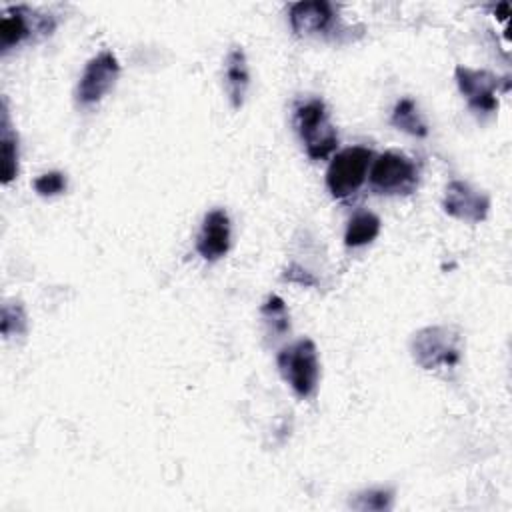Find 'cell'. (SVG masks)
Returning a JSON list of instances; mask_svg holds the SVG:
<instances>
[{
	"instance_id": "obj_6",
	"label": "cell",
	"mask_w": 512,
	"mask_h": 512,
	"mask_svg": "<svg viewBox=\"0 0 512 512\" xmlns=\"http://www.w3.org/2000/svg\"><path fill=\"white\" fill-rule=\"evenodd\" d=\"M454 78L460 94L466 98L468 106L478 114H492L498 108L496 92L508 90V78H498L490 70H476L468 66H456Z\"/></svg>"
},
{
	"instance_id": "obj_7",
	"label": "cell",
	"mask_w": 512,
	"mask_h": 512,
	"mask_svg": "<svg viewBox=\"0 0 512 512\" xmlns=\"http://www.w3.org/2000/svg\"><path fill=\"white\" fill-rule=\"evenodd\" d=\"M118 74V58L110 50H104L98 56L90 58L76 86V104L82 108L98 104L104 98V94L114 86Z\"/></svg>"
},
{
	"instance_id": "obj_16",
	"label": "cell",
	"mask_w": 512,
	"mask_h": 512,
	"mask_svg": "<svg viewBox=\"0 0 512 512\" xmlns=\"http://www.w3.org/2000/svg\"><path fill=\"white\" fill-rule=\"evenodd\" d=\"M394 504V490L392 488H370L358 492L350 500V508L360 512H386Z\"/></svg>"
},
{
	"instance_id": "obj_1",
	"label": "cell",
	"mask_w": 512,
	"mask_h": 512,
	"mask_svg": "<svg viewBox=\"0 0 512 512\" xmlns=\"http://www.w3.org/2000/svg\"><path fill=\"white\" fill-rule=\"evenodd\" d=\"M412 360L426 372L448 376L464 358V332L454 324L420 328L410 338Z\"/></svg>"
},
{
	"instance_id": "obj_20",
	"label": "cell",
	"mask_w": 512,
	"mask_h": 512,
	"mask_svg": "<svg viewBox=\"0 0 512 512\" xmlns=\"http://www.w3.org/2000/svg\"><path fill=\"white\" fill-rule=\"evenodd\" d=\"M284 280L296 282V284H302V286H314L316 284V278L310 272H306L304 268H300L298 264H292V266L286 268Z\"/></svg>"
},
{
	"instance_id": "obj_3",
	"label": "cell",
	"mask_w": 512,
	"mask_h": 512,
	"mask_svg": "<svg viewBox=\"0 0 512 512\" xmlns=\"http://www.w3.org/2000/svg\"><path fill=\"white\" fill-rule=\"evenodd\" d=\"M282 378L290 384L298 398H312L320 380V360L316 344L310 338H300L282 348L276 356Z\"/></svg>"
},
{
	"instance_id": "obj_19",
	"label": "cell",
	"mask_w": 512,
	"mask_h": 512,
	"mask_svg": "<svg viewBox=\"0 0 512 512\" xmlns=\"http://www.w3.org/2000/svg\"><path fill=\"white\" fill-rule=\"evenodd\" d=\"M68 186V180H66V174L58 172V170H52V172H46V174H40L36 180H34V190L38 196L42 198H52V196H58L66 190Z\"/></svg>"
},
{
	"instance_id": "obj_15",
	"label": "cell",
	"mask_w": 512,
	"mask_h": 512,
	"mask_svg": "<svg viewBox=\"0 0 512 512\" xmlns=\"http://www.w3.org/2000/svg\"><path fill=\"white\" fill-rule=\"evenodd\" d=\"M0 152H2V184H10L18 176V136L10 130L6 100H4V110H2Z\"/></svg>"
},
{
	"instance_id": "obj_5",
	"label": "cell",
	"mask_w": 512,
	"mask_h": 512,
	"mask_svg": "<svg viewBox=\"0 0 512 512\" xmlns=\"http://www.w3.org/2000/svg\"><path fill=\"white\" fill-rule=\"evenodd\" d=\"M368 182L376 194H412L418 188V168L406 154L388 150L372 160Z\"/></svg>"
},
{
	"instance_id": "obj_17",
	"label": "cell",
	"mask_w": 512,
	"mask_h": 512,
	"mask_svg": "<svg viewBox=\"0 0 512 512\" xmlns=\"http://www.w3.org/2000/svg\"><path fill=\"white\" fill-rule=\"evenodd\" d=\"M0 332L4 338L26 334V312L20 302L2 304L0 312Z\"/></svg>"
},
{
	"instance_id": "obj_9",
	"label": "cell",
	"mask_w": 512,
	"mask_h": 512,
	"mask_svg": "<svg viewBox=\"0 0 512 512\" xmlns=\"http://www.w3.org/2000/svg\"><path fill=\"white\" fill-rule=\"evenodd\" d=\"M442 208L448 216L468 222V224H478L486 220L488 210H490V196L472 184L464 180H452L446 186Z\"/></svg>"
},
{
	"instance_id": "obj_14",
	"label": "cell",
	"mask_w": 512,
	"mask_h": 512,
	"mask_svg": "<svg viewBox=\"0 0 512 512\" xmlns=\"http://www.w3.org/2000/svg\"><path fill=\"white\" fill-rule=\"evenodd\" d=\"M392 126H396L398 130L416 136V138H424L428 136V126L422 118V114L418 112V106L412 98H400L392 110L390 116Z\"/></svg>"
},
{
	"instance_id": "obj_12",
	"label": "cell",
	"mask_w": 512,
	"mask_h": 512,
	"mask_svg": "<svg viewBox=\"0 0 512 512\" xmlns=\"http://www.w3.org/2000/svg\"><path fill=\"white\" fill-rule=\"evenodd\" d=\"M224 80H226V92H228V100H230L232 108L240 110L246 100L248 86H250L248 62H246V54L240 46L230 48V52L226 54Z\"/></svg>"
},
{
	"instance_id": "obj_4",
	"label": "cell",
	"mask_w": 512,
	"mask_h": 512,
	"mask_svg": "<svg viewBox=\"0 0 512 512\" xmlns=\"http://www.w3.org/2000/svg\"><path fill=\"white\" fill-rule=\"evenodd\" d=\"M372 158V150L364 146H350L334 154L326 170L328 192L338 200L356 194L368 178Z\"/></svg>"
},
{
	"instance_id": "obj_8",
	"label": "cell",
	"mask_w": 512,
	"mask_h": 512,
	"mask_svg": "<svg viewBox=\"0 0 512 512\" xmlns=\"http://www.w3.org/2000/svg\"><path fill=\"white\" fill-rule=\"evenodd\" d=\"M56 22L52 16H36L26 6H12L2 12L0 18V52L6 54L8 50L26 42L34 32L50 34Z\"/></svg>"
},
{
	"instance_id": "obj_10",
	"label": "cell",
	"mask_w": 512,
	"mask_h": 512,
	"mask_svg": "<svg viewBox=\"0 0 512 512\" xmlns=\"http://www.w3.org/2000/svg\"><path fill=\"white\" fill-rule=\"evenodd\" d=\"M230 238H232V230H230V218L226 210L214 208L206 212L202 220V226L196 238V250L204 260L216 262L228 254Z\"/></svg>"
},
{
	"instance_id": "obj_11",
	"label": "cell",
	"mask_w": 512,
	"mask_h": 512,
	"mask_svg": "<svg viewBox=\"0 0 512 512\" xmlns=\"http://www.w3.org/2000/svg\"><path fill=\"white\" fill-rule=\"evenodd\" d=\"M290 28L296 36H316L332 30L336 12L334 6L326 0H308L294 2L288 12Z\"/></svg>"
},
{
	"instance_id": "obj_18",
	"label": "cell",
	"mask_w": 512,
	"mask_h": 512,
	"mask_svg": "<svg viewBox=\"0 0 512 512\" xmlns=\"http://www.w3.org/2000/svg\"><path fill=\"white\" fill-rule=\"evenodd\" d=\"M260 312L264 314V318L272 324V330L282 334L290 328V322H288V310H286V304L280 296L272 294L268 296V300L262 304Z\"/></svg>"
},
{
	"instance_id": "obj_2",
	"label": "cell",
	"mask_w": 512,
	"mask_h": 512,
	"mask_svg": "<svg viewBox=\"0 0 512 512\" xmlns=\"http://www.w3.org/2000/svg\"><path fill=\"white\" fill-rule=\"evenodd\" d=\"M294 126L304 144L308 158H328L338 146L336 128L330 122L326 104L318 98L306 100L294 110Z\"/></svg>"
},
{
	"instance_id": "obj_13",
	"label": "cell",
	"mask_w": 512,
	"mask_h": 512,
	"mask_svg": "<svg viewBox=\"0 0 512 512\" xmlns=\"http://www.w3.org/2000/svg\"><path fill=\"white\" fill-rule=\"evenodd\" d=\"M380 218L374 212H358L350 218L346 232H344V244L348 248H362L370 242L376 240V236L380 234Z\"/></svg>"
}]
</instances>
